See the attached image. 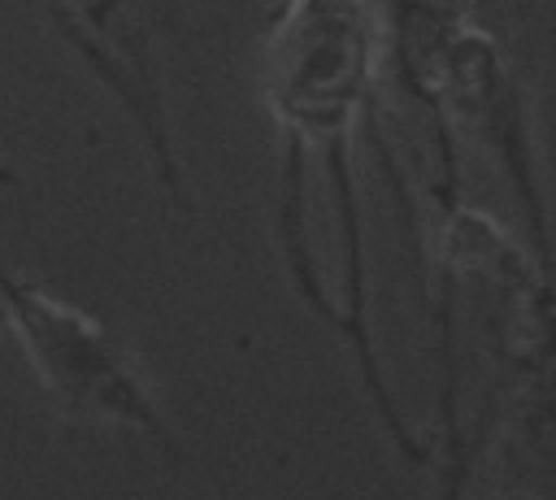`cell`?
<instances>
[{"label":"cell","instance_id":"obj_4","mask_svg":"<svg viewBox=\"0 0 556 500\" xmlns=\"http://www.w3.org/2000/svg\"><path fill=\"white\" fill-rule=\"evenodd\" d=\"M4 330H9V322H4V304H0V335H4Z\"/></svg>","mask_w":556,"mask_h":500},{"label":"cell","instance_id":"obj_3","mask_svg":"<svg viewBox=\"0 0 556 500\" xmlns=\"http://www.w3.org/2000/svg\"><path fill=\"white\" fill-rule=\"evenodd\" d=\"M0 187H22V174L9 161H0Z\"/></svg>","mask_w":556,"mask_h":500},{"label":"cell","instance_id":"obj_2","mask_svg":"<svg viewBox=\"0 0 556 500\" xmlns=\"http://www.w3.org/2000/svg\"><path fill=\"white\" fill-rule=\"evenodd\" d=\"M0 304L43 396L61 413L135 430L169 465H187V448L169 426L161 400L135 370L130 352L91 313L43 291L4 257H0Z\"/></svg>","mask_w":556,"mask_h":500},{"label":"cell","instance_id":"obj_1","mask_svg":"<svg viewBox=\"0 0 556 500\" xmlns=\"http://www.w3.org/2000/svg\"><path fill=\"white\" fill-rule=\"evenodd\" d=\"M374 74V26L365 0H287L269 57H265V96L278 117L282 135V191H278V243L291 270V287L313 309L317 322H330L334 300L321 278L308 217H304V174L308 152L321 157L339 239H343V287H339V317H343V348L361 374L365 400H387V374L374 348L369 326V265H365V222L356 200V170H352V130L356 113L369 96Z\"/></svg>","mask_w":556,"mask_h":500}]
</instances>
